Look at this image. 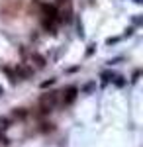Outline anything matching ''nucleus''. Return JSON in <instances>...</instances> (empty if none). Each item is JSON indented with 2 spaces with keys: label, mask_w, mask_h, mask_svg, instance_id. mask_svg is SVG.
Returning a JSON list of instances; mask_svg holds the SVG:
<instances>
[{
  "label": "nucleus",
  "mask_w": 143,
  "mask_h": 147,
  "mask_svg": "<svg viewBox=\"0 0 143 147\" xmlns=\"http://www.w3.org/2000/svg\"><path fill=\"white\" fill-rule=\"evenodd\" d=\"M57 104H61V96H59V92H47V94H43L41 98H39V108H41V112L47 114L51 112V110H55Z\"/></svg>",
  "instance_id": "1"
},
{
  "label": "nucleus",
  "mask_w": 143,
  "mask_h": 147,
  "mask_svg": "<svg viewBox=\"0 0 143 147\" xmlns=\"http://www.w3.org/2000/svg\"><path fill=\"white\" fill-rule=\"evenodd\" d=\"M59 96H61V104H63V106H69V104H73V102L77 100L78 88L77 86H67L63 92H59Z\"/></svg>",
  "instance_id": "2"
},
{
  "label": "nucleus",
  "mask_w": 143,
  "mask_h": 147,
  "mask_svg": "<svg viewBox=\"0 0 143 147\" xmlns=\"http://www.w3.org/2000/svg\"><path fill=\"white\" fill-rule=\"evenodd\" d=\"M16 75H18L22 80H26V79H30V77H32V71H30V69H26L24 65H18V67H16Z\"/></svg>",
  "instance_id": "3"
},
{
  "label": "nucleus",
  "mask_w": 143,
  "mask_h": 147,
  "mask_svg": "<svg viewBox=\"0 0 143 147\" xmlns=\"http://www.w3.org/2000/svg\"><path fill=\"white\" fill-rule=\"evenodd\" d=\"M32 61H35V67H37V69H43L45 67V59L41 55H37V53H33V55H32Z\"/></svg>",
  "instance_id": "4"
},
{
  "label": "nucleus",
  "mask_w": 143,
  "mask_h": 147,
  "mask_svg": "<svg viewBox=\"0 0 143 147\" xmlns=\"http://www.w3.org/2000/svg\"><path fill=\"white\" fill-rule=\"evenodd\" d=\"M10 124H12L10 118H0V134H4V131L10 127Z\"/></svg>",
  "instance_id": "5"
},
{
  "label": "nucleus",
  "mask_w": 143,
  "mask_h": 147,
  "mask_svg": "<svg viewBox=\"0 0 143 147\" xmlns=\"http://www.w3.org/2000/svg\"><path fill=\"white\" fill-rule=\"evenodd\" d=\"M114 73H102V84H108L110 80H114Z\"/></svg>",
  "instance_id": "6"
},
{
  "label": "nucleus",
  "mask_w": 143,
  "mask_h": 147,
  "mask_svg": "<svg viewBox=\"0 0 143 147\" xmlns=\"http://www.w3.org/2000/svg\"><path fill=\"white\" fill-rule=\"evenodd\" d=\"M57 82V79H49V80H43L41 84H39V88H49V86H53Z\"/></svg>",
  "instance_id": "7"
},
{
  "label": "nucleus",
  "mask_w": 143,
  "mask_h": 147,
  "mask_svg": "<svg viewBox=\"0 0 143 147\" xmlns=\"http://www.w3.org/2000/svg\"><path fill=\"white\" fill-rule=\"evenodd\" d=\"M84 92H92L94 90V82H88V84H84V88H82Z\"/></svg>",
  "instance_id": "8"
},
{
  "label": "nucleus",
  "mask_w": 143,
  "mask_h": 147,
  "mask_svg": "<svg viewBox=\"0 0 143 147\" xmlns=\"http://www.w3.org/2000/svg\"><path fill=\"white\" fill-rule=\"evenodd\" d=\"M114 80H116V84H118V86H123V84H125V80L121 79V77H114Z\"/></svg>",
  "instance_id": "9"
},
{
  "label": "nucleus",
  "mask_w": 143,
  "mask_h": 147,
  "mask_svg": "<svg viewBox=\"0 0 143 147\" xmlns=\"http://www.w3.org/2000/svg\"><path fill=\"white\" fill-rule=\"evenodd\" d=\"M118 41H120V37H110L106 43H108V45H112V43H118Z\"/></svg>",
  "instance_id": "10"
},
{
  "label": "nucleus",
  "mask_w": 143,
  "mask_h": 147,
  "mask_svg": "<svg viewBox=\"0 0 143 147\" xmlns=\"http://www.w3.org/2000/svg\"><path fill=\"white\" fill-rule=\"evenodd\" d=\"M94 47H96V45H88V49H86V55H92V53H94Z\"/></svg>",
  "instance_id": "11"
},
{
  "label": "nucleus",
  "mask_w": 143,
  "mask_h": 147,
  "mask_svg": "<svg viewBox=\"0 0 143 147\" xmlns=\"http://www.w3.org/2000/svg\"><path fill=\"white\" fill-rule=\"evenodd\" d=\"M125 35H133V28H127L125 30Z\"/></svg>",
  "instance_id": "12"
},
{
  "label": "nucleus",
  "mask_w": 143,
  "mask_h": 147,
  "mask_svg": "<svg viewBox=\"0 0 143 147\" xmlns=\"http://www.w3.org/2000/svg\"><path fill=\"white\" fill-rule=\"evenodd\" d=\"M0 141H2V143H8V139H6L4 136H2V134H0Z\"/></svg>",
  "instance_id": "13"
},
{
  "label": "nucleus",
  "mask_w": 143,
  "mask_h": 147,
  "mask_svg": "<svg viewBox=\"0 0 143 147\" xmlns=\"http://www.w3.org/2000/svg\"><path fill=\"white\" fill-rule=\"evenodd\" d=\"M2 94H4V88H2V86H0V96H2Z\"/></svg>",
  "instance_id": "14"
},
{
  "label": "nucleus",
  "mask_w": 143,
  "mask_h": 147,
  "mask_svg": "<svg viewBox=\"0 0 143 147\" xmlns=\"http://www.w3.org/2000/svg\"><path fill=\"white\" fill-rule=\"evenodd\" d=\"M133 2H137V4H141V2H143V0H133Z\"/></svg>",
  "instance_id": "15"
}]
</instances>
